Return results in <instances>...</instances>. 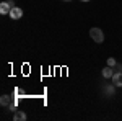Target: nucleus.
<instances>
[{
    "instance_id": "1",
    "label": "nucleus",
    "mask_w": 122,
    "mask_h": 121,
    "mask_svg": "<svg viewBox=\"0 0 122 121\" xmlns=\"http://www.w3.org/2000/svg\"><path fill=\"white\" fill-rule=\"evenodd\" d=\"M90 36L94 43H103L104 41V33L101 28H91L90 29Z\"/></svg>"
},
{
    "instance_id": "2",
    "label": "nucleus",
    "mask_w": 122,
    "mask_h": 121,
    "mask_svg": "<svg viewBox=\"0 0 122 121\" xmlns=\"http://www.w3.org/2000/svg\"><path fill=\"white\" fill-rule=\"evenodd\" d=\"M23 17V10L20 8V7H13V8L10 10V18L11 20H20Z\"/></svg>"
},
{
    "instance_id": "3",
    "label": "nucleus",
    "mask_w": 122,
    "mask_h": 121,
    "mask_svg": "<svg viewBox=\"0 0 122 121\" xmlns=\"http://www.w3.org/2000/svg\"><path fill=\"white\" fill-rule=\"evenodd\" d=\"M11 8H13V7L10 5L8 2H2V3H0V13H2V15H10V10Z\"/></svg>"
},
{
    "instance_id": "4",
    "label": "nucleus",
    "mask_w": 122,
    "mask_h": 121,
    "mask_svg": "<svg viewBox=\"0 0 122 121\" xmlns=\"http://www.w3.org/2000/svg\"><path fill=\"white\" fill-rule=\"evenodd\" d=\"M112 85L114 87H122V72H116L112 75Z\"/></svg>"
},
{
    "instance_id": "5",
    "label": "nucleus",
    "mask_w": 122,
    "mask_h": 121,
    "mask_svg": "<svg viewBox=\"0 0 122 121\" xmlns=\"http://www.w3.org/2000/svg\"><path fill=\"white\" fill-rule=\"evenodd\" d=\"M112 75H114V69L111 65H106L103 69V77L104 79H112Z\"/></svg>"
},
{
    "instance_id": "6",
    "label": "nucleus",
    "mask_w": 122,
    "mask_h": 121,
    "mask_svg": "<svg viewBox=\"0 0 122 121\" xmlns=\"http://www.w3.org/2000/svg\"><path fill=\"white\" fill-rule=\"evenodd\" d=\"M0 105L2 106H10L11 105V97L10 95H2L0 97Z\"/></svg>"
},
{
    "instance_id": "7",
    "label": "nucleus",
    "mask_w": 122,
    "mask_h": 121,
    "mask_svg": "<svg viewBox=\"0 0 122 121\" xmlns=\"http://www.w3.org/2000/svg\"><path fill=\"white\" fill-rule=\"evenodd\" d=\"M13 120H15V121H25V120H26V113H25V111H18V110H16L15 115H13Z\"/></svg>"
},
{
    "instance_id": "8",
    "label": "nucleus",
    "mask_w": 122,
    "mask_h": 121,
    "mask_svg": "<svg viewBox=\"0 0 122 121\" xmlns=\"http://www.w3.org/2000/svg\"><path fill=\"white\" fill-rule=\"evenodd\" d=\"M116 64H117V62H116V59H114V57H109V59H107V65H111V67H114Z\"/></svg>"
},
{
    "instance_id": "9",
    "label": "nucleus",
    "mask_w": 122,
    "mask_h": 121,
    "mask_svg": "<svg viewBox=\"0 0 122 121\" xmlns=\"http://www.w3.org/2000/svg\"><path fill=\"white\" fill-rule=\"evenodd\" d=\"M116 67H117V72H122V65L121 64H116Z\"/></svg>"
},
{
    "instance_id": "10",
    "label": "nucleus",
    "mask_w": 122,
    "mask_h": 121,
    "mask_svg": "<svg viewBox=\"0 0 122 121\" xmlns=\"http://www.w3.org/2000/svg\"><path fill=\"white\" fill-rule=\"evenodd\" d=\"M81 2H90V0H81Z\"/></svg>"
},
{
    "instance_id": "11",
    "label": "nucleus",
    "mask_w": 122,
    "mask_h": 121,
    "mask_svg": "<svg viewBox=\"0 0 122 121\" xmlns=\"http://www.w3.org/2000/svg\"><path fill=\"white\" fill-rule=\"evenodd\" d=\"M65 2H70V0H65Z\"/></svg>"
}]
</instances>
